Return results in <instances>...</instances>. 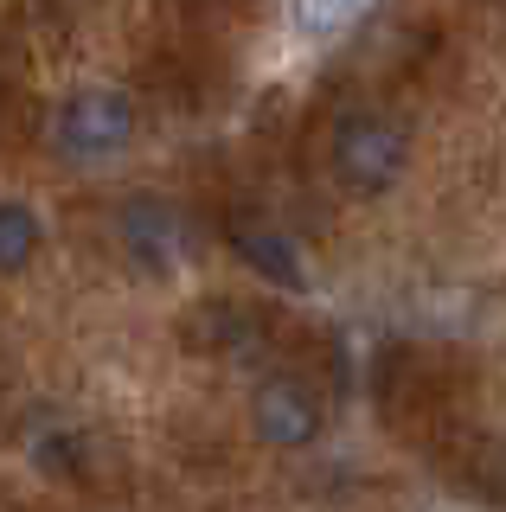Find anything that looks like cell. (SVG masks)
Returning a JSON list of instances; mask_svg holds the SVG:
<instances>
[{"label":"cell","mask_w":506,"mask_h":512,"mask_svg":"<svg viewBox=\"0 0 506 512\" xmlns=\"http://www.w3.org/2000/svg\"><path fill=\"white\" fill-rule=\"evenodd\" d=\"M45 135H52L58 160H71V167H103V160H116L135 141V96L109 90V84L71 90L65 103L52 109V128H45Z\"/></svg>","instance_id":"6da1fadb"},{"label":"cell","mask_w":506,"mask_h":512,"mask_svg":"<svg viewBox=\"0 0 506 512\" xmlns=\"http://www.w3.org/2000/svg\"><path fill=\"white\" fill-rule=\"evenodd\" d=\"M404 160H410V128L378 116V109H359V116H346L334 128V141H327V167H334V180L353 192V199H378V192H391L404 180Z\"/></svg>","instance_id":"7a4b0ae2"},{"label":"cell","mask_w":506,"mask_h":512,"mask_svg":"<svg viewBox=\"0 0 506 512\" xmlns=\"http://www.w3.org/2000/svg\"><path fill=\"white\" fill-rule=\"evenodd\" d=\"M116 244L141 276H180L193 256V224L180 218V205L161 192H135L116 212Z\"/></svg>","instance_id":"3957f363"},{"label":"cell","mask_w":506,"mask_h":512,"mask_svg":"<svg viewBox=\"0 0 506 512\" xmlns=\"http://www.w3.org/2000/svg\"><path fill=\"white\" fill-rule=\"evenodd\" d=\"M250 429H257V442L282 448V455L314 448L321 429H327V397L314 391L302 372H270L250 391Z\"/></svg>","instance_id":"277c9868"},{"label":"cell","mask_w":506,"mask_h":512,"mask_svg":"<svg viewBox=\"0 0 506 512\" xmlns=\"http://www.w3.org/2000/svg\"><path fill=\"white\" fill-rule=\"evenodd\" d=\"M180 340L205 352V359H257L263 346H270V320H263V308H250V301H199L193 314H186Z\"/></svg>","instance_id":"5b68a950"},{"label":"cell","mask_w":506,"mask_h":512,"mask_svg":"<svg viewBox=\"0 0 506 512\" xmlns=\"http://www.w3.org/2000/svg\"><path fill=\"white\" fill-rule=\"evenodd\" d=\"M231 250L244 256V263L257 269L263 282L289 288V295H302V288H308L302 244H295V237L282 231V224H270V218H257V212H237V218H231Z\"/></svg>","instance_id":"8992f818"},{"label":"cell","mask_w":506,"mask_h":512,"mask_svg":"<svg viewBox=\"0 0 506 512\" xmlns=\"http://www.w3.org/2000/svg\"><path fill=\"white\" fill-rule=\"evenodd\" d=\"M26 455H33L45 474H58V480H84V468H90V442H84V429L65 423V416H52V410L26 423Z\"/></svg>","instance_id":"52a82bcc"},{"label":"cell","mask_w":506,"mask_h":512,"mask_svg":"<svg viewBox=\"0 0 506 512\" xmlns=\"http://www.w3.org/2000/svg\"><path fill=\"white\" fill-rule=\"evenodd\" d=\"M39 244H45V224H39L33 205L0 199V276H20V269L39 256Z\"/></svg>","instance_id":"ba28073f"},{"label":"cell","mask_w":506,"mask_h":512,"mask_svg":"<svg viewBox=\"0 0 506 512\" xmlns=\"http://www.w3.org/2000/svg\"><path fill=\"white\" fill-rule=\"evenodd\" d=\"M378 0H289L295 26L308 32V39H340V32H353Z\"/></svg>","instance_id":"9c48e42d"}]
</instances>
